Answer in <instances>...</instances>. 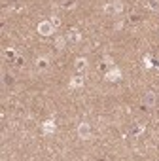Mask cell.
Returning a JSON list of instances; mask_svg holds the SVG:
<instances>
[{"label":"cell","mask_w":159,"mask_h":161,"mask_svg":"<svg viewBox=\"0 0 159 161\" xmlns=\"http://www.w3.org/2000/svg\"><path fill=\"white\" fill-rule=\"evenodd\" d=\"M66 36H57V42H55V47L61 51V49H64V46H66Z\"/></svg>","instance_id":"7c38bea8"},{"label":"cell","mask_w":159,"mask_h":161,"mask_svg":"<svg viewBox=\"0 0 159 161\" xmlns=\"http://www.w3.org/2000/svg\"><path fill=\"white\" fill-rule=\"evenodd\" d=\"M78 136L82 138V140H91L93 138V133H91V125L89 123H80L78 125Z\"/></svg>","instance_id":"3957f363"},{"label":"cell","mask_w":159,"mask_h":161,"mask_svg":"<svg viewBox=\"0 0 159 161\" xmlns=\"http://www.w3.org/2000/svg\"><path fill=\"white\" fill-rule=\"evenodd\" d=\"M36 31H38L42 36H51V34L55 32V25L51 23V19H46V21H40V23H38Z\"/></svg>","instance_id":"7a4b0ae2"},{"label":"cell","mask_w":159,"mask_h":161,"mask_svg":"<svg viewBox=\"0 0 159 161\" xmlns=\"http://www.w3.org/2000/svg\"><path fill=\"white\" fill-rule=\"evenodd\" d=\"M49 66V59L47 57H40V59H36V68L38 70H46Z\"/></svg>","instance_id":"9c48e42d"},{"label":"cell","mask_w":159,"mask_h":161,"mask_svg":"<svg viewBox=\"0 0 159 161\" xmlns=\"http://www.w3.org/2000/svg\"><path fill=\"white\" fill-rule=\"evenodd\" d=\"M74 66H76V70H78L80 74H85V72H87V59H84V57H78Z\"/></svg>","instance_id":"8992f818"},{"label":"cell","mask_w":159,"mask_h":161,"mask_svg":"<svg viewBox=\"0 0 159 161\" xmlns=\"http://www.w3.org/2000/svg\"><path fill=\"white\" fill-rule=\"evenodd\" d=\"M61 6L64 10H74L78 6V2H76V0H61Z\"/></svg>","instance_id":"8fae6325"},{"label":"cell","mask_w":159,"mask_h":161,"mask_svg":"<svg viewBox=\"0 0 159 161\" xmlns=\"http://www.w3.org/2000/svg\"><path fill=\"white\" fill-rule=\"evenodd\" d=\"M142 131H144V125H138V127H134V129L129 133V136H131V138H136V136H138Z\"/></svg>","instance_id":"5bb4252c"},{"label":"cell","mask_w":159,"mask_h":161,"mask_svg":"<svg viewBox=\"0 0 159 161\" xmlns=\"http://www.w3.org/2000/svg\"><path fill=\"white\" fill-rule=\"evenodd\" d=\"M104 61H106V64H114V61H112L110 57H104Z\"/></svg>","instance_id":"9a60e30c"},{"label":"cell","mask_w":159,"mask_h":161,"mask_svg":"<svg viewBox=\"0 0 159 161\" xmlns=\"http://www.w3.org/2000/svg\"><path fill=\"white\" fill-rule=\"evenodd\" d=\"M104 78H106V82H119V80H121V70L116 66V68L108 70V72L104 74Z\"/></svg>","instance_id":"277c9868"},{"label":"cell","mask_w":159,"mask_h":161,"mask_svg":"<svg viewBox=\"0 0 159 161\" xmlns=\"http://www.w3.org/2000/svg\"><path fill=\"white\" fill-rule=\"evenodd\" d=\"M84 84H85V80H84L82 76H76V78H72V80H70V87H72V89H80V87H84Z\"/></svg>","instance_id":"ba28073f"},{"label":"cell","mask_w":159,"mask_h":161,"mask_svg":"<svg viewBox=\"0 0 159 161\" xmlns=\"http://www.w3.org/2000/svg\"><path fill=\"white\" fill-rule=\"evenodd\" d=\"M144 2H146V6H148L151 12L159 14V0H144Z\"/></svg>","instance_id":"30bf717a"},{"label":"cell","mask_w":159,"mask_h":161,"mask_svg":"<svg viewBox=\"0 0 159 161\" xmlns=\"http://www.w3.org/2000/svg\"><path fill=\"white\" fill-rule=\"evenodd\" d=\"M80 38H82V34H80V31H78V29H72V31L66 34V40H68L70 44H76V42H80Z\"/></svg>","instance_id":"52a82bcc"},{"label":"cell","mask_w":159,"mask_h":161,"mask_svg":"<svg viewBox=\"0 0 159 161\" xmlns=\"http://www.w3.org/2000/svg\"><path fill=\"white\" fill-rule=\"evenodd\" d=\"M55 131V123L51 121V119H47L46 123H44V135H49V133H53Z\"/></svg>","instance_id":"4fadbf2b"},{"label":"cell","mask_w":159,"mask_h":161,"mask_svg":"<svg viewBox=\"0 0 159 161\" xmlns=\"http://www.w3.org/2000/svg\"><path fill=\"white\" fill-rule=\"evenodd\" d=\"M142 103H144V106H146V108H153V106H155V103H157V95H155L153 91H148V93L144 95Z\"/></svg>","instance_id":"5b68a950"},{"label":"cell","mask_w":159,"mask_h":161,"mask_svg":"<svg viewBox=\"0 0 159 161\" xmlns=\"http://www.w3.org/2000/svg\"><path fill=\"white\" fill-rule=\"evenodd\" d=\"M123 2H119V0H116V2H106L104 6H102V12L106 14V15H119L121 12H123Z\"/></svg>","instance_id":"6da1fadb"}]
</instances>
